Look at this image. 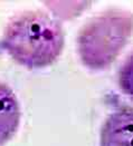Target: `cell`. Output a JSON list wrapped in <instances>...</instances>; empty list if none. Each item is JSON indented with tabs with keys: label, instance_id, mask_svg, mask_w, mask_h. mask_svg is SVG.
<instances>
[{
	"label": "cell",
	"instance_id": "1",
	"mask_svg": "<svg viewBox=\"0 0 133 146\" xmlns=\"http://www.w3.org/2000/svg\"><path fill=\"white\" fill-rule=\"evenodd\" d=\"M0 47L29 69L44 68L61 56L64 31L61 25L47 13L25 11L7 24Z\"/></svg>",
	"mask_w": 133,
	"mask_h": 146
},
{
	"label": "cell",
	"instance_id": "2",
	"mask_svg": "<svg viewBox=\"0 0 133 146\" xmlns=\"http://www.w3.org/2000/svg\"><path fill=\"white\" fill-rule=\"evenodd\" d=\"M133 34V13L110 9L92 18L77 37L78 55L84 66L105 69L126 45Z\"/></svg>",
	"mask_w": 133,
	"mask_h": 146
},
{
	"label": "cell",
	"instance_id": "3",
	"mask_svg": "<svg viewBox=\"0 0 133 146\" xmlns=\"http://www.w3.org/2000/svg\"><path fill=\"white\" fill-rule=\"evenodd\" d=\"M100 146H133V108L112 113L101 129Z\"/></svg>",
	"mask_w": 133,
	"mask_h": 146
},
{
	"label": "cell",
	"instance_id": "4",
	"mask_svg": "<svg viewBox=\"0 0 133 146\" xmlns=\"http://www.w3.org/2000/svg\"><path fill=\"white\" fill-rule=\"evenodd\" d=\"M20 122V108L15 93L8 85L0 82V146L16 134Z\"/></svg>",
	"mask_w": 133,
	"mask_h": 146
},
{
	"label": "cell",
	"instance_id": "5",
	"mask_svg": "<svg viewBox=\"0 0 133 146\" xmlns=\"http://www.w3.org/2000/svg\"><path fill=\"white\" fill-rule=\"evenodd\" d=\"M119 86L125 95L133 98V54L124 61L119 72Z\"/></svg>",
	"mask_w": 133,
	"mask_h": 146
}]
</instances>
